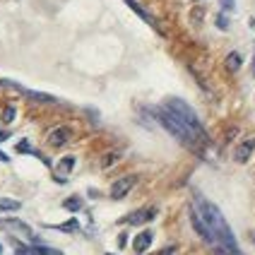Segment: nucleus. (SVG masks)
<instances>
[{
	"mask_svg": "<svg viewBox=\"0 0 255 255\" xmlns=\"http://www.w3.org/2000/svg\"><path fill=\"white\" fill-rule=\"evenodd\" d=\"M241 65H243V56L241 53H229L227 56V60H224V70L229 72V75H234V72H239L241 70Z\"/></svg>",
	"mask_w": 255,
	"mask_h": 255,
	"instance_id": "obj_10",
	"label": "nucleus"
},
{
	"mask_svg": "<svg viewBox=\"0 0 255 255\" xmlns=\"http://www.w3.org/2000/svg\"><path fill=\"white\" fill-rule=\"evenodd\" d=\"M152 241H154V231L152 229H144V231H140L135 239H132V251L135 253H147L149 251V246H152Z\"/></svg>",
	"mask_w": 255,
	"mask_h": 255,
	"instance_id": "obj_8",
	"label": "nucleus"
},
{
	"mask_svg": "<svg viewBox=\"0 0 255 255\" xmlns=\"http://www.w3.org/2000/svg\"><path fill=\"white\" fill-rule=\"evenodd\" d=\"M156 217V207H142V210H135V212L126 214L121 222L123 224H130V227H140V224H147Z\"/></svg>",
	"mask_w": 255,
	"mask_h": 255,
	"instance_id": "obj_4",
	"label": "nucleus"
},
{
	"mask_svg": "<svg viewBox=\"0 0 255 255\" xmlns=\"http://www.w3.org/2000/svg\"><path fill=\"white\" fill-rule=\"evenodd\" d=\"M152 111H154L152 116H154L156 121H159V126L164 128V130H169L171 135H173L176 140L181 142V144H185V147H188V149H193V152H202V147H200L198 142H195V137H193V135L188 132V128H185L183 123H181V121L176 118V116L171 114V111L166 109V106H164V104H161V106H154Z\"/></svg>",
	"mask_w": 255,
	"mask_h": 255,
	"instance_id": "obj_2",
	"label": "nucleus"
},
{
	"mask_svg": "<svg viewBox=\"0 0 255 255\" xmlns=\"http://www.w3.org/2000/svg\"><path fill=\"white\" fill-rule=\"evenodd\" d=\"M137 181V176H123V178H118L116 183H111V190H109V195L111 200H123L132 190V185Z\"/></svg>",
	"mask_w": 255,
	"mask_h": 255,
	"instance_id": "obj_5",
	"label": "nucleus"
},
{
	"mask_svg": "<svg viewBox=\"0 0 255 255\" xmlns=\"http://www.w3.org/2000/svg\"><path fill=\"white\" fill-rule=\"evenodd\" d=\"M7 137H10V132H7V130H2V128H0V142H5V140H7Z\"/></svg>",
	"mask_w": 255,
	"mask_h": 255,
	"instance_id": "obj_22",
	"label": "nucleus"
},
{
	"mask_svg": "<svg viewBox=\"0 0 255 255\" xmlns=\"http://www.w3.org/2000/svg\"><path fill=\"white\" fill-rule=\"evenodd\" d=\"M22 207V202L14 198H0V217L2 214H10V212H17Z\"/></svg>",
	"mask_w": 255,
	"mask_h": 255,
	"instance_id": "obj_12",
	"label": "nucleus"
},
{
	"mask_svg": "<svg viewBox=\"0 0 255 255\" xmlns=\"http://www.w3.org/2000/svg\"><path fill=\"white\" fill-rule=\"evenodd\" d=\"M106 255H114V253H106Z\"/></svg>",
	"mask_w": 255,
	"mask_h": 255,
	"instance_id": "obj_27",
	"label": "nucleus"
},
{
	"mask_svg": "<svg viewBox=\"0 0 255 255\" xmlns=\"http://www.w3.org/2000/svg\"><path fill=\"white\" fill-rule=\"evenodd\" d=\"M17 152H22V154H34V149L29 147V142H27V140H22L19 144H17Z\"/></svg>",
	"mask_w": 255,
	"mask_h": 255,
	"instance_id": "obj_18",
	"label": "nucleus"
},
{
	"mask_svg": "<svg viewBox=\"0 0 255 255\" xmlns=\"http://www.w3.org/2000/svg\"><path fill=\"white\" fill-rule=\"evenodd\" d=\"M255 152V140L253 137H248V140H243L241 144H236V149H234V161L236 164H246Z\"/></svg>",
	"mask_w": 255,
	"mask_h": 255,
	"instance_id": "obj_7",
	"label": "nucleus"
},
{
	"mask_svg": "<svg viewBox=\"0 0 255 255\" xmlns=\"http://www.w3.org/2000/svg\"><path fill=\"white\" fill-rule=\"evenodd\" d=\"M12 246H14V255H36V253H34V246H31V243H24V241H17V239H12Z\"/></svg>",
	"mask_w": 255,
	"mask_h": 255,
	"instance_id": "obj_14",
	"label": "nucleus"
},
{
	"mask_svg": "<svg viewBox=\"0 0 255 255\" xmlns=\"http://www.w3.org/2000/svg\"><path fill=\"white\" fill-rule=\"evenodd\" d=\"M164 106H166L171 114L176 116V118H178V121H181V123L188 128V132H190V135L195 137V142H198L202 149H205V147L210 144V137H207L205 128H202V123H200L198 114L193 111V106H190L188 101L176 99V97H169V99H164Z\"/></svg>",
	"mask_w": 255,
	"mask_h": 255,
	"instance_id": "obj_1",
	"label": "nucleus"
},
{
	"mask_svg": "<svg viewBox=\"0 0 255 255\" xmlns=\"http://www.w3.org/2000/svg\"><path fill=\"white\" fill-rule=\"evenodd\" d=\"M75 169V156H63L60 161L56 164V178L58 181H65L68 176H70V171Z\"/></svg>",
	"mask_w": 255,
	"mask_h": 255,
	"instance_id": "obj_9",
	"label": "nucleus"
},
{
	"mask_svg": "<svg viewBox=\"0 0 255 255\" xmlns=\"http://www.w3.org/2000/svg\"><path fill=\"white\" fill-rule=\"evenodd\" d=\"M217 24H219V29H229V19H227V12H222L219 17H217Z\"/></svg>",
	"mask_w": 255,
	"mask_h": 255,
	"instance_id": "obj_19",
	"label": "nucleus"
},
{
	"mask_svg": "<svg viewBox=\"0 0 255 255\" xmlns=\"http://www.w3.org/2000/svg\"><path fill=\"white\" fill-rule=\"evenodd\" d=\"M14 116H17V109L14 106H5L2 109V123H12Z\"/></svg>",
	"mask_w": 255,
	"mask_h": 255,
	"instance_id": "obj_17",
	"label": "nucleus"
},
{
	"mask_svg": "<svg viewBox=\"0 0 255 255\" xmlns=\"http://www.w3.org/2000/svg\"><path fill=\"white\" fill-rule=\"evenodd\" d=\"M53 229H58V231H65V234H75V231L80 229V222H77V219H68L65 224H58V227H53Z\"/></svg>",
	"mask_w": 255,
	"mask_h": 255,
	"instance_id": "obj_16",
	"label": "nucleus"
},
{
	"mask_svg": "<svg viewBox=\"0 0 255 255\" xmlns=\"http://www.w3.org/2000/svg\"><path fill=\"white\" fill-rule=\"evenodd\" d=\"M0 161H7V156L2 154V152H0Z\"/></svg>",
	"mask_w": 255,
	"mask_h": 255,
	"instance_id": "obj_24",
	"label": "nucleus"
},
{
	"mask_svg": "<svg viewBox=\"0 0 255 255\" xmlns=\"http://www.w3.org/2000/svg\"><path fill=\"white\" fill-rule=\"evenodd\" d=\"M72 137V130L68 126H58L53 128L51 132H48V144L51 147H63V144H68Z\"/></svg>",
	"mask_w": 255,
	"mask_h": 255,
	"instance_id": "obj_6",
	"label": "nucleus"
},
{
	"mask_svg": "<svg viewBox=\"0 0 255 255\" xmlns=\"http://www.w3.org/2000/svg\"><path fill=\"white\" fill-rule=\"evenodd\" d=\"M0 229L2 231H7V234H12L17 241H29V243H39L36 241V236H34V231L29 229V224H24L22 219H5V217H0Z\"/></svg>",
	"mask_w": 255,
	"mask_h": 255,
	"instance_id": "obj_3",
	"label": "nucleus"
},
{
	"mask_svg": "<svg viewBox=\"0 0 255 255\" xmlns=\"http://www.w3.org/2000/svg\"><path fill=\"white\" fill-rule=\"evenodd\" d=\"M219 2H222V10H224V12H231V10H234V0H219Z\"/></svg>",
	"mask_w": 255,
	"mask_h": 255,
	"instance_id": "obj_20",
	"label": "nucleus"
},
{
	"mask_svg": "<svg viewBox=\"0 0 255 255\" xmlns=\"http://www.w3.org/2000/svg\"><path fill=\"white\" fill-rule=\"evenodd\" d=\"M82 205H85V202H82L80 195H70V198L63 200V210H68V212H80Z\"/></svg>",
	"mask_w": 255,
	"mask_h": 255,
	"instance_id": "obj_13",
	"label": "nucleus"
},
{
	"mask_svg": "<svg viewBox=\"0 0 255 255\" xmlns=\"http://www.w3.org/2000/svg\"><path fill=\"white\" fill-rule=\"evenodd\" d=\"M34 246V253L36 255H63V251L51 248V246H43V243H31Z\"/></svg>",
	"mask_w": 255,
	"mask_h": 255,
	"instance_id": "obj_15",
	"label": "nucleus"
},
{
	"mask_svg": "<svg viewBox=\"0 0 255 255\" xmlns=\"http://www.w3.org/2000/svg\"><path fill=\"white\" fill-rule=\"evenodd\" d=\"M173 253H176V248H173V246H166L164 251H159L156 255H173Z\"/></svg>",
	"mask_w": 255,
	"mask_h": 255,
	"instance_id": "obj_21",
	"label": "nucleus"
},
{
	"mask_svg": "<svg viewBox=\"0 0 255 255\" xmlns=\"http://www.w3.org/2000/svg\"><path fill=\"white\" fill-rule=\"evenodd\" d=\"M126 241H128V239H126V234H121V236H118V246L123 248V246H126Z\"/></svg>",
	"mask_w": 255,
	"mask_h": 255,
	"instance_id": "obj_23",
	"label": "nucleus"
},
{
	"mask_svg": "<svg viewBox=\"0 0 255 255\" xmlns=\"http://www.w3.org/2000/svg\"><path fill=\"white\" fill-rule=\"evenodd\" d=\"M253 241H255V236H253Z\"/></svg>",
	"mask_w": 255,
	"mask_h": 255,
	"instance_id": "obj_28",
	"label": "nucleus"
},
{
	"mask_svg": "<svg viewBox=\"0 0 255 255\" xmlns=\"http://www.w3.org/2000/svg\"><path fill=\"white\" fill-rule=\"evenodd\" d=\"M253 72H255V58H253Z\"/></svg>",
	"mask_w": 255,
	"mask_h": 255,
	"instance_id": "obj_26",
	"label": "nucleus"
},
{
	"mask_svg": "<svg viewBox=\"0 0 255 255\" xmlns=\"http://www.w3.org/2000/svg\"><path fill=\"white\" fill-rule=\"evenodd\" d=\"M0 255H2V243H0Z\"/></svg>",
	"mask_w": 255,
	"mask_h": 255,
	"instance_id": "obj_25",
	"label": "nucleus"
},
{
	"mask_svg": "<svg viewBox=\"0 0 255 255\" xmlns=\"http://www.w3.org/2000/svg\"><path fill=\"white\" fill-rule=\"evenodd\" d=\"M128 5H130V7H132V10H135V12L140 14L142 19H144V22H147V24H149V27H154L156 29V22H154V17H152V14L147 12V10H144V7H142L140 2H137V0H126Z\"/></svg>",
	"mask_w": 255,
	"mask_h": 255,
	"instance_id": "obj_11",
	"label": "nucleus"
}]
</instances>
